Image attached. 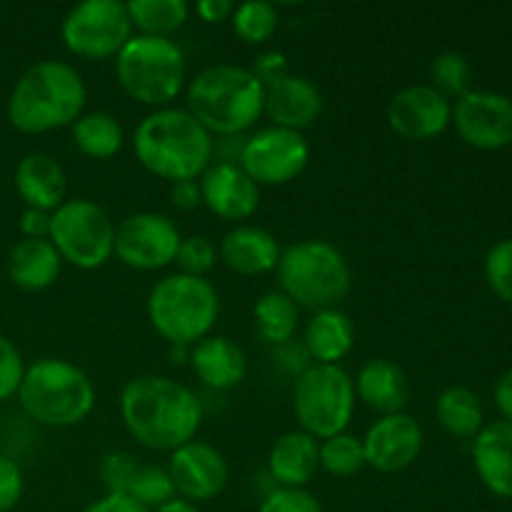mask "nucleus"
<instances>
[{
	"label": "nucleus",
	"mask_w": 512,
	"mask_h": 512,
	"mask_svg": "<svg viewBox=\"0 0 512 512\" xmlns=\"http://www.w3.org/2000/svg\"><path fill=\"white\" fill-rule=\"evenodd\" d=\"M120 418L143 448L173 453L195 440L203 403L193 390L165 375H140L120 393Z\"/></svg>",
	"instance_id": "f257e3e1"
},
{
	"label": "nucleus",
	"mask_w": 512,
	"mask_h": 512,
	"mask_svg": "<svg viewBox=\"0 0 512 512\" xmlns=\"http://www.w3.org/2000/svg\"><path fill=\"white\" fill-rule=\"evenodd\" d=\"M135 158L148 173L168 180H198L213 160V135L185 108H160L145 115L133 133Z\"/></svg>",
	"instance_id": "f03ea898"
},
{
	"label": "nucleus",
	"mask_w": 512,
	"mask_h": 512,
	"mask_svg": "<svg viewBox=\"0 0 512 512\" xmlns=\"http://www.w3.org/2000/svg\"><path fill=\"white\" fill-rule=\"evenodd\" d=\"M88 88L83 75L60 60H40L30 65L8 98V120L28 135L68 128L83 115Z\"/></svg>",
	"instance_id": "7ed1b4c3"
},
{
	"label": "nucleus",
	"mask_w": 512,
	"mask_h": 512,
	"mask_svg": "<svg viewBox=\"0 0 512 512\" xmlns=\"http://www.w3.org/2000/svg\"><path fill=\"white\" fill-rule=\"evenodd\" d=\"M185 110L210 135H240L265 113V85L250 68L210 65L190 80Z\"/></svg>",
	"instance_id": "20e7f679"
},
{
	"label": "nucleus",
	"mask_w": 512,
	"mask_h": 512,
	"mask_svg": "<svg viewBox=\"0 0 512 512\" xmlns=\"http://www.w3.org/2000/svg\"><path fill=\"white\" fill-rule=\"evenodd\" d=\"M20 405L30 420L48 428H73L95 408V385L78 365L60 358H43L25 368L18 390Z\"/></svg>",
	"instance_id": "39448f33"
},
{
	"label": "nucleus",
	"mask_w": 512,
	"mask_h": 512,
	"mask_svg": "<svg viewBox=\"0 0 512 512\" xmlns=\"http://www.w3.org/2000/svg\"><path fill=\"white\" fill-rule=\"evenodd\" d=\"M218 290L205 278L175 273L155 283L148 295V320L173 348H193L218 323Z\"/></svg>",
	"instance_id": "423d86ee"
},
{
	"label": "nucleus",
	"mask_w": 512,
	"mask_h": 512,
	"mask_svg": "<svg viewBox=\"0 0 512 512\" xmlns=\"http://www.w3.org/2000/svg\"><path fill=\"white\" fill-rule=\"evenodd\" d=\"M278 280L298 308L313 313L338 308L350 293V268L345 255L325 240H303L280 253Z\"/></svg>",
	"instance_id": "0eeeda50"
},
{
	"label": "nucleus",
	"mask_w": 512,
	"mask_h": 512,
	"mask_svg": "<svg viewBox=\"0 0 512 512\" xmlns=\"http://www.w3.org/2000/svg\"><path fill=\"white\" fill-rule=\"evenodd\" d=\"M185 55L170 38L138 35L115 55V78L125 95L155 110L170 108L185 85Z\"/></svg>",
	"instance_id": "6e6552de"
},
{
	"label": "nucleus",
	"mask_w": 512,
	"mask_h": 512,
	"mask_svg": "<svg viewBox=\"0 0 512 512\" xmlns=\"http://www.w3.org/2000/svg\"><path fill=\"white\" fill-rule=\"evenodd\" d=\"M293 410L303 433L328 440L345 433L355 413V385L340 365L303 370L295 380Z\"/></svg>",
	"instance_id": "1a4fd4ad"
},
{
	"label": "nucleus",
	"mask_w": 512,
	"mask_h": 512,
	"mask_svg": "<svg viewBox=\"0 0 512 512\" xmlns=\"http://www.w3.org/2000/svg\"><path fill=\"white\" fill-rule=\"evenodd\" d=\"M48 240L63 263L80 270H98L115 255V225L98 203L85 198L65 200L50 213Z\"/></svg>",
	"instance_id": "9d476101"
},
{
	"label": "nucleus",
	"mask_w": 512,
	"mask_h": 512,
	"mask_svg": "<svg viewBox=\"0 0 512 512\" xmlns=\"http://www.w3.org/2000/svg\"><path fill=\"white\" fill-rule=\"evenodd\" d=\"M65 48L85 60L115 58L133 38V23L125 3L83 0L68 10L60 25Z\"/></svg>",
	"instance_id": "9b49d317"
},
{
	"label": "nucleus",
	"mask_w": 512,
	"mask_h": 512,
	"mask_svg": "<svg viewBox=\"0 0 512 512\" xmlns=\"http://www.w3.org/2000/svg\"><path fill=\"white\" fill-rule=\"evenodd\" d=\"M310 148L303 133L285 128H263L240 148V168L255 185H288L308 168Z\"/></svg>",
	"instance_id": "f8f14e48"
},
{
	"label": "nucleus",
	"mask_w": 512,
	"mask_h": 512,
	"mask_svg": "<svg viewBox=\"0 0 512 512\" xmlns=\"http://www.w3.org/2000/svg\"><path fill=\"white\" fill-rule=\"evenodd\" d=\"M180 233L168 215L135 213L115 228V255L135 270H160L175 263Z\"/></svg>",
	"instance_id": "ddd939ff"
},
{
	"label": "nucleus",
	"mask_w": 512,
	"mask_h": 512,
	"mask_svg": "<svg viewBox=\"0 0 512 512\" xmlns=\"http://www.w3.org/2000/svg\"><path fill=\"white\" fill-rule=\"evenodd\" d=\"M450 123L473 148L500 150L512 143V100L493 90H470L455 103Z\"/></svg>",
	"instance_id": "4468645a"
},
{
	"label": "nucleus",
	"mask_w": 512,
	"mask_h": 512,
	"mask_svg": "<svg viewBox=\"0 0 512 512\" xmlns=\"http://www.w3.org/2000/svg\"><path fill=\"white\" fill-rule=\"evenodd\" d=\"M165 470L173 480L175 495L195 505L218 498L228 485V463L223 453L200 440H190L173 450Z\"/></svg>",
	"instance_id": "2eb2a0df"
},
{
	"label": "nucleus",
	"mask_w": 512,
	"mask_h": 512,
	"mask_svg": "<svg viewBox=\"0 0 512 512\" xmlns=\"http://www.w3.org/2000/svg\"><path fill=\"white\" fill-rule=\"evenodd\" d=\"M453 120L450 100L433 85H410L398 90L388 105V125L405 140L438 138Z\"/></svg>",
	"instance_id": "dca6fc26"
},
{
	"label": "nucleus",
	"mask_w": 512,
	"mask_h": 512,
	"mask_svg": "<svg viewBox=\"0 0 512 512\" xmlns=\"http://www.w3.org/2000/svg\"><path fill=\"white\" fill-rule=\"evenodd\" d=\"M365 463L380 473H400L420 458L423 428L408 413L385 415L370 425L363 438Z\"/></svg>",
	"instance_id": "f3484780"
},
{
	"label": "nucleus",
	"mask_w": 512,
	"mask_h": 512,
	"mask_svg": "<svg viewBox=\"0 0 512 512\" xmlns=\"http://www.w3.org/2000/svg\"><path fill=\"white\" fill-rule=\"evenodd\" d=\"M200 195L203 205L223 220L253 218L260 205V188L250 180L240 165L215 163L200 175Z\"/></svg>",
	"instance_id": "a211bd4d"
},
{
	"label": "nucleus",
	"mask_w": 512,
	"mask_h": 512,
	"mask_svg": "<svg viewBox=\"0 0 512 512\" xmlns=\"http://www.w3.org/2000/svg\"><path fill=\"white\" fill-rule=\"evenodd\" d=\"M265 113L270 115L275 128L300 133L318 123L323 113V95L308 78L288 73L265 88Z\"/></svg>",
	"instance_id": "6ab92c4d"
},
{
	"label": "nucleus",
	"mask_w": 512,
	"mask_h": 512,
	"mask_svg": "<svg viewBox=\"0 0 512 512\" xmlns=\"http://www.w3.org/2000/svg\"><path fill=\"white\" fill-rule=\"evenodd\" d=\"M475 473L498 498H512V423L483 425L473 440Z\"/></svg>",
	"instance_id": "aec40b11"
},
{
	"label": "nucleus",
	"mask_w": 512,
	"mask_h": 512,
	"mask_svg": "<svg viewBox=\"0 0 512 512\" xmlns=\"http://www.w3.org/2000/svg\"><path fill=\"white\" fill-rule=\"evenodd\" d=\"M355 398L363 400L370 410L385 415L405 413L410 403V380L400 365L388 358H373L360 368L355 380Z\"/></svg>",
	"instance_id": "412c9836"
},
{
	"label": "nucleus",
	"mask_w": 512,
	"mask_h": 512,
	"mask_svg": "<svg viewBox=\"0 0 512 512\" xmlns=\"http://www.w3.org/2000/svg\"><path fill=\"white\" fill-rule=\"evenodd\" d=\"M190 368L213 390H233L248 375L243 348L223 335H208L190 348Z\"/></svg>",
	"instance_id": "4be33fe9"
},
{
	"label": "nucleus",
	"mask_w": 512,
	"mask_h": 512,
	"mask_svg": "<svg viewBox=\"0 0 512 512\" xmlns=\"http://www.w3.org/2000/svg\"><path fill=\"white\" fill-rule=\"evenodd\" d=\"M220 258L233 273L255 278V275H265L278 268L280 245L268 230L255 228V225H238L220 240Z\"/></svg>",
	"instance_id": "5701e85b"
},
{
	"label": "nucleus",
	"mask_w": 512,
	"mask_h": 512,
	"mask_svg": "<svg viewBox=\"0 0 512 512\" xmlns=\"http://www.w3.org/2000/svg\"><path fill=\"white\" fill-rule=\"evenodd\" d=\"M268 470L280 488L305 490L320 470V443L303 430L280 435L270 448Z\"/></svg>",
	"instance_id": "b1692460"
},
{
	"label": "nucleus",
	"mask_w": 512,
	"mask_h": 512,
	"mask_svg": "<svg viewBox=\"0 0 512 512\" xmlns=\"http://www.w3.org/2000/svg\"><path fill=\"white\" fill-rule=\"evenodd\" d=\"M15 190L28 208L53 213L65 203V173L48 153H30L15 168Z\"/></svg>",
	"instance_id": "393cba45"
},
{
	"label": "nucleus",
	"mask_w": 512,
	"mask_h": 512,
	"mask_svg": "<svg viewBox=\"0 0 512 512\" xmlns=\"http://www.w3.org/2000/svg\"><path fill=\"white\" fill-rule=\"evenodd\" d=\"M5 268H8V278L13 280L15 288L38 293L58 280L63 258L48 238H25L10 248Z\"/></svg>",
	"instance_id": "a878e982"
},
{
	"label": "nucleus",
	"mask_w": 512,
	"mask_h": 512,
	"mask_svg": "<svg viewBox=\"0 0 512 512\" xmlns=\"http://www.w3.org/2000/svg\"><path fill=\"white\" fill-rule=\"evenodd\" d=\"M355 345V325L340 308L313 313L305 328V348L318 365H338Z\"/></svg>",
	"instance_id": "bb28decb"
},
{
	"label": "nucleus",
	"mask_w": 512,
	"mask_h": 512,
	"mask_svg": "<svg viewBox=\"0 0 512 512\" xmlns=\"http://www.w3.org/2000/svg\"><path fill=\"white\" fill-rule=\"evenodd\" d=\"M73 143L83 155L93 160H108L123 150L125 133L115 115L105 110L83 113L73 125Z\"/></svg>",
	"instance_id": "cd10ccee"
},
{
	"label": "nucleus",
	"mask_w": 512,
	"mask_h": 512,
	"mask_svg": "<svg viewBox=\"0 0 512 512\" xmlns=\"http://www.w3.org/2000/svg\"><path fill=\"white\" fill-rule=\"evenodd\" d=\"M435 418L455 438H475L483 430V405L473 390L453 385L440 393Z\"/></svg>",
	"instance_id": "c85d7f7f"
},
{
	"label": "nucleus",
	"mask_w": 512,
	"mask_h": 512,
	"mask_svg": "<svg viewBox=\"0 0 512 512\" xmlns=\"http://www.w3.org/2000/svg\"><path fill=\"white\" fill-rule=\"evenodd\" d=\"M133 30L150 38H170L185 25L190 5L185 0H130L125 3Z\"/></svg>",
	"instance_id": "c756f323"
},
{
	"label": "nucleus",
	"mask_w": 512,
	"mask_h": 512,
	"mask_svg": "<svg viewBox=\"0 0 512 512\" xmlns=\"http://www.w3.org/2000/svg\"><path fill=\"white\" fill-rule=\"evenodd\" d=\"M253 318L260 338L273 345H285L288 340H293L295 330H298L300 313L298 305L283 290H270L255 303Z\"/></svg>",
	"instance_id": "7c9ffc66"
},
{
	"label": "nucleus",
	"mask_w": 512,
	"mask_h": 512,
	"mask_svg": "<svg viewBox=\"0 0 512 512\" xmlns=\"http://www.w3.org/2000/svg\"><path fill=\"white\" fill-rule=\"evenodd\" d=\"M363 440L340 433L320 443V468L335 478H350L365 468Z\"/></svg>",
	"instance_id": "2f4dec72"
},
{
	"label": "nucleus",
	"mask_w": 512,
	"mask_h": 512,
	"mask_svg": "<svg viewBox=\"0 0 512 512\" xmlns=\"http://www.w3.org/2000/svg\"><path fill=\"white\" fill-rule=\"evenodd\" d=\"M125 498L135 500V503L143 505V508H148L150 512L158 510L160 505H165L168 500L175 498V488L168 470L160 468V465L140 463L133 480H130Z\"/></svg>",
	"instance_id": "473e14b6"
},
{
	"label": "nucleus",
	"mask_w": 512,
	"mask_h": 512,
	"mask_svg": "<svg viewBox=\"0 0 512 512\" xmlns=\"http://www.w3.org/2000/svg\"><path fill=\"white\" fill-rule=\"evenodd\" d=\"M230 20H233L235 35L250 45L268 43L275 30H278V10H275V5L265 3V0L238 5Z\"/></svg>",
	"instance_id": "72a5a7b5"
},
{
	"label": "nucleus",
	"mask_w": 512,
	"mask_h": 512,
	"mask_svg": "<svg viewBox=\"0 0 512 512\" xmlns=\"http://www.w3.org/2000/svg\"><path fill=\"white\" fill-rule=\"evenodd\" d=\"M433 88L438 90L443 98H463L473 90V68H470L468 58L460 53H443L433 60Z\"/></svg>",
	"instance_id": "f704fd0d"
},
{
	"label": "nucleus",
	"mask_w": 512,
	"mask_h": 512,
	"mask_svg": "<svg viewBox=\"0 0 512 512\" xmlns=\"http://www.w3.org/2000/svg\"><path fill=\"white\" fill-rule=\"evenodd\" d=\"M180 273L193 275V278H205L218 263V250L203 235H190L180 240L178 255H175Z\"/></svg>",
	"instance_id": "c9c22d12"
},
{
	"label": "nucleus",
	"mask_w": 512,
	"mask_h": 512,
	"mask_svg": "<svg viewBox=\"0 0 512 512\" xmlns=\"http://www.w3.org/2000/svg\"><path fill=\"white\" fill-rule=\"evenodd\" d=\"M485 278L498 298L512 303V240H500L485 258Z\"/></svg>",
	"instance_id": "e433bc0d"
},
{
	"label": "nucleus",
	"mask_w": 512,
	"mask_h": 512,
	"mask_svg": "<svg viewBox=\"0 0 512 512\" xmlns=\"http://www.w3.org/2000/svg\"><path fill=\"white\" fill-rule=\"evenodd\" d=\"M140 460L130 453H108L100 463V478H103L108 495H125L128 485L138 470Z\"/></svg>",
	"instance_id": "4c0bfd02"
},
{
	"label": "nucleus",
	"mask_w": 512,
	"mask_h": 512,
	"mask_svg": "<svg viewBox=\"0 0 512 512\" xmlns=\"http://www.w3.org/2000/svg\"><path fill=\"white\" fill-rule=\"evenodd\" d=\"M23 375V355H20V350L5 335H0V403L18 395Z\"/></svg>",
	"instance_id": "58836bf2"
},
{
	"label": "nucleus",
	"mask_w": 512,
	"mask_h": 512,
	"mask_svg": "<svg viewBox=\"0 0 512 512\" xmlns=\"http://www.w3.org/2000/svg\"><path fill=\"white\" fill-rule=\"evenodd\" d=\"M258 512H325L320 500L308 490L278 488L263 500Z\"/></svg>",
	"instance_id": "ea45409f"
},
{
	"label": "nucleus",
	"mask_w": 512,
	"mask_h": 512,
	"mask_svg": "<svg viewBox=\"0 0 512 512\" xmlns=\"http://www.w3.org/2000/svg\"><path fill=\"white\" fill-rule=\"evenodd\" d=\"M23 470L15 460L0 455V512H13L23 498Z\"/></svg>",
	"instance_id": "a19ab883"
},
{
	"label": "nucleus",
	"mask_w": 512,
	"mask_h": 512,
	"mask_svg": "<svg viewBox=\"0 0 512 512\" xmlns=\"http://www.w3.org/2000/svg\"><path fill=\"white\" fill-rule=\"evenodd\" d=\"M250 70H253L255 78L268 88V85L278 83L280 78L288 75V60H285L283 53H265L255 60V65Z\"/></svg>",
	"instance_id": "79ce46f5"
},
{
	"label": "nucleus",
	"mask_w": 512,
	"mask_h": 512,
	"mask_svg": "<svg viewBox=\"0 0 512 512\" xmlns=\"http://www.w3.org/2000/svg\"><path fill=\"white\" fill-rule=\"evenodd\" d=\"M170 200L178 210L190 213V210L200 208L203 205V195H200V183L198 180H180V183L170 185Z\"/></svg>",
	"instance_id": "37998d69"
},
{
	"label": "nucleus",
	"mask_w": 512,
	"mask_h": 512,
	"mask_svg": "<svg viewBox=\"0 0 512 512\" xmlns=\"http://www.w3.org/2000/svg\"><path fill=\"white\" fill-rule=\"evenodd\" d=\"M20 233L25 238H48L50 235V213L45 210L28 208L23 215H20Z\"/></svg>",
	"instance_id": "c03bdc74"
},
{
	"label": "nucleus",
	"mask_w": 512,
	"mask_h": 512,
	"mask_svg": "<svg viewBox=\"0 0 512 512\" xmlns=\"http://www.w3.org/2000/svg\"><path fill=\"white\" fill-rule=\"evenodd\" d=\"M83 512H150V510L143 508V505H138L135 500L125 498V495L105 493L103 498L95 500V503H90Z\"/></svg>",
	"instance_id": "a18cd8bd"
},
{
	"label": "nucleus",
	"mask_w": 512,
	"mask_h": 512,
	"mask_svg": "<svg viewBox=\"0 0 512 512\" xmlns=\"http://www.w3.org/2000/svg\"><path fill=\"white\" fill-rule=\"evenodd\" d=\"M195 10L205 23H225L228 18H233L235 5L230 0H200Z\"/></svg>",
	"instance_id": "49530a36"
},
{
	"label": "nucleus",
	"mask_w": 512,
	"mask_h": 512,
	"mask_svg": "<svg viewBox=\"0 0 512 512\" xmlns=\"http://www.w3.org/2000/svg\"><path fill=\"white\" fill-rule=\"evenodd\" d=\"M495 405L505 415V420L512 423V368L495 385Z\"/></svg>",
	"instance_id": "de8ad7c7"
},
{
	"label": "nucleus",
	"mask_w": 512,
	"mask_h": 512,
	"mask_svg": "<svg viewBox=\"0 0 512 512\" xmlns=\"http://www.w3.org/2000/svg\"><path fill=\"white\" fill-rule=\"evenodd\" d=\"M153 512H200V508L195 503H188V500H183V498H173Z\"/></svg>",
	"instance_id": "09e8293b"
}]
</instances>
